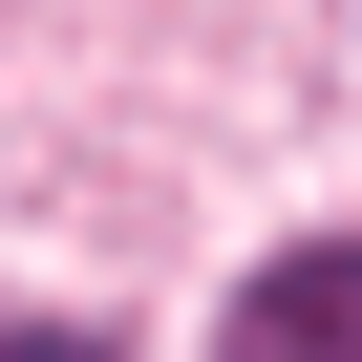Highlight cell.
<instances>
[{
	"mask_svg": "<svg viewBox=\"0 0 362 362\" xmlns=\"http://www.w3.org/2000/svg\"><path fill=\"white\" fill-rule=\"evenodd\" d=\"M214 362H362V235H298V256L214 320Z\"/></svg>",
	"mask_w": 362,
	"mask_h": 362,
	"instance_id": "obj_1",
	"label": "cell"
},
{
	"mask_svg": "<svg viewBox=\"0 0 362 362\" xmlns=\"http://www.w3.org/2000/svg\"><path fill=\"white\" fill-rule=\"evenodd\" d=\"M0 362H107V341H64V320H0Z\"/></svg>",
	"mask_w": 362,
	"mask_h": 362,
	"instance_id": "obj_2",
	"label": "cell"
}]
</instances>
